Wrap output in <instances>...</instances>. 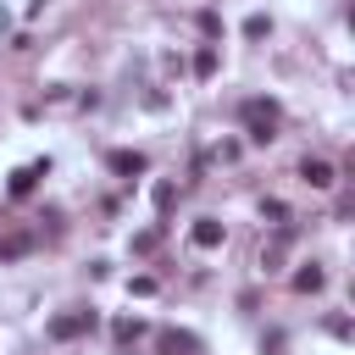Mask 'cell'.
<instances>
[{"label": "cell", "instance_id": "14", "mask_svg": "<svg viewBox=\"0 0 355 355\" xmlns=\"http://www.w3.org/2000/svg\"><path fill=\"white\" fill-rule=\"evenodd\" d=\"M261 211H266V216H272V222H277V227H283V216H288V205H283V200H266V205H261Z\"/></svg>", "mask_w": 355, "mask_h": 355}, {"label": "cell", "instance_id": "9", "mask_svg": "<svg viewBox=\"0 0 355 355\" xmlns=\"http://www.w3.org/2000/svg\"><path fill=\"white\" fill-rule=\"evenodd\" d=\"M322 283H327V277H322V266H305V272H294V288H300V294H316Z\"/></svg>", "mask_w": 355, "mask_h": 355}, {"label": "cell", "instance_id": "3", "mask_svg": "<svg viewBox=\"0 0 355 355\" xmlns=\"http://www.w3.org/2000/svg\"><path fill=\"white\" fill-rule=\"evenodd\" d=\"M89 327H94V311H61V316L50 322V338H61V344H67V338H83Z\"/></svg>", "mask_w": 355, "mask_h": 355}, {"label": "cell", "instance_id": "12", "mask_svg": "<svg viewBox=\"0 0 355 355\" xmlns=\"http://www.w3.org/2000/svg\"><path fill=\"white\" fill-rule=\"evenodd\" d=\"M139 333H144V322H133V316H128V322H116V344H133Z\"/></svg>", "mask_w": 355, "mask_h": 355}, {"label": "cell", "instance_id": "7", "mask_svg": "<svg viewBox=\"0 0 355 355\" xmlns=\"http://www.w3.org/2000/svg\"><path fill=\"white\" fill-rule=\"evenodd\" d=\"M189 239H194V244H200V250H216V244H222V222H216V216H200V222H194V233H189Z\"/></svg>", "mask_w": 355, "mask_h": 355}, {"label": "cell", "instance_id": "2", "mask_svg": "<svg viewBox=\"0 0 355 355\" xmlns=\"http://www.w3.org/2000/svg\"><path fill=\"white\" fill-rule=\"evenodd\" d=\"M155 349H161V355H205L200 333H189V327H161V333H155Z\"/></svg>", "mask_w": 355, "mask_h": 355}, {"label": "cell", "instance_id": "8", "mask_svg": "<svg viewBox=\"0 0 355 355\" xmlns=\"http://www.w3.org/2000/svg\"><path fill=\"white\" fill-rule=\"evenodd\" d=\"M39 178H44V161H39V166H17V172H11V194H17V200H22V194H33V183H39Z\"/></svg>", "mask_w": 355, "mask_h": 355}, {"label": "cell", "instance_id": "15", "mask_svg": "<svg viewBox=\"0 0 355 355\" xmlns=\"http://www.w3.org/2000/svg\"><path fill=\"white\" fill-rule=\"evenodd\" d=\"M327 333L333 338H349V316H327Z\"/></svg>", "mask_w": 355, "mask_h": 355}, {"label": "cell", "instance_id": "6", "mask_svg": "<svg viewBox=\"0 0 355 355\" xmlns=\"http://www.w3.org/2000/svg\"><path fill=\"white\" fill-rule=\"evenodd\" d=\"M300 178H305L311 189H333V161H322V155H305V161H300Z\"/></svg>", "mask_w": 355, "mask_h": 355}, {"label": "cell", "instance_id": "4", "mask_svg": "<svg viewBox=\"0 0 355 355\" xmlns=\"http://www.w3.org/2000/svg\"><path fill=\"white\" fill-rule=\"evenodd\" d=\"M33 244H39L33 227H11V233H0V261H22Z\"/></svg>", "mask_w": 355, "mask_h": 355}, {"label": "cell", "instance_id": "1", "mask_svg": "<svg viewBox=\"0 0 355 355\" xmlns=\"http://www.w3.org/2000/svg\"><path fill=\"white\" fill-rule=\"evenodd\" d=\"M244 133L255 144H272L277 139V105L272 100H244Z\"/></svg>", "mask_w": 355, "mask_h": 355}, {"label": "cell", "instance_id": "11", "mask_svg": "<svg viewBox=\"0 0 355 355\" xmlns=\"http://www.w3.org/2000/svg\"><path fill=\"white\" fill-rule=\"evenodd\" d=\"M155 244H161V227H150V233H139V239H133V255H150Z\"/></svg>", "mask_w": 355, "mask_h": 355}, {"label": "cell", "instance_id": "5", "mask_svg": "<svg viewBox=\"0 0 355 355\" xmlns=\"http://www.w3.org/2000/svg\"><path fill=\"white\" fill-rule=\"evenodd\" d=\"M105 166H111L116 178H139V172H144L150 161H144L139 150H111V155H105Z\"/></svg>", "mask_w": 355, "mask_h": 355}, {"label": "cell", "instance_id": "13", "mask_svg": "<svg viewBox=\"0 0 355 355\" xmlns=\"http://www.w3.org/2000/svg\"><path fill=\"white\" fill-rule=\"evenodd\" d=\"M244 33H250V39H266V33H272V22H266V17H261V11H255V17H250V22H244Z\"/></svg>", "mask_w": 355, "mask_h": 355}, {"label": "cell", "instance_id": "10", "mask_svg": "<svg viewBox=\"0 0 355 355\" xmlns=\"http://www.w3.org/2000/svg\"><path fill=\"white\" fill-rule=\"evenodd\" d=\"M194 72H200V78H211V72H216V44H205V50L194 55Z\"/></svg>", "mask_w": 355, "mask_h": 355}]
</instances>
